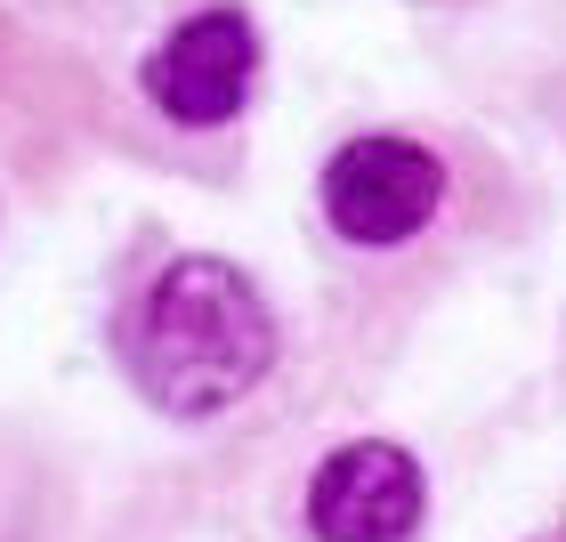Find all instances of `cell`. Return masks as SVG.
I'll list each match as a JSON object with an SVG mask.
<instances>
[{"mask_svg": "<svg viewBox=\"0 0 566 542\" xmlns=\"http://www.w3.org/2000/svg\"><path fill=\"white\" fill-rule=\"evenodd\" d=\"M446 202V163L421 138H348L324 163V219L348 243H405Z\"/></svg>", "mask_w": 566, "mask_h": 542, "instance_id": "cell-2", "label": "cell"}, {"mask_svg": "<svg viewBox=\"0 0 566 542\" xmlns=\"http://www.w3.org/2000/svg\"><path fill=\"white\" fill-rule=\"evenodd\" d=\"M275 365V316L227 260H170L130 316V373L163 413H227Z\"/></svg>", "mask_w": 566, "mask_h": 542, "instance_id": "cell-1", "label": "cell"}, {"mask_svg": "<svg viewBox=\"0 0 566 542\" xmlns=\"http://www.w3.org/2000/svg\"><path fill=\"white\" fill-rule=\"evenodd\" d=\"M251 73H260V33L243 9H202L146 58V97L178 131H219L243 114Z\"/></svg>", "mask_w": 566, "mask_h": 542, "instance_id": "cell-3", "label": "cell"}, {"mask_svg": "<svg viewBox=\"0 0 566 542\" xmlns=\"http://www.w3.org/2000/svg\"><path fill=\"white\" fill-rule=\"evenodd\" d=\"M307 527L316 542H405L421 527V461L389 437L324 454L307 478Z\"/></svg>", "mask_w": 566, "mask_h": 542, "instance_id": "cell-4", "label": "cell"}]
</instances>
